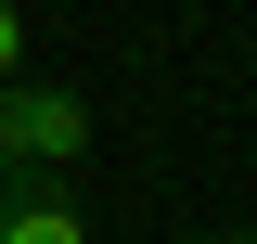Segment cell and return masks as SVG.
Wrapping results in <instances>:
<instances>
[{
	"mask_svg": "<svg viewBox=\"0 0 257 244\" xmlns=\"http://www.w3.org/2000/svg\"><path fill=\"white\" fill-rule=\"evenodd\" d=\"M193 244H257V218H231V231H193Z\"/></svg>",
	"mask_w": 257,
	"mask_h": 244,
	"instance_id": "4",
	"label": "cell"
},
{
	"mask_svg": "<svg viewBox=\"0 0 257 244\" xmlns=\"http://www.w3.org/2000/svg\"><path fill=\"white\" fill-rule=\"evenodd\" d=\"M13 77H26V13L0 0V90H13Z\"/></svg>",
	"mask_w": 257,
	"mask_h": 244,
	"instance_id": "3",
	"label": "cell"
},
{
	"mask_svg": "<svg viewBox=\"0 0 257 244\" xmlns=\"http://www.w3.org/2000/svg\"><path fill=\"white\" fill-rule=\"evenodd\" d=\"M77 154H90V103L26 64V77L0 90V193L13 180H77Z\"/></svg>",
	"mask_w": 257,
	"mask_h": 244,
	"instance_id": "1",
	"label": "cell"
},
{
	"mask_svg": "<svg viewBox=\"0 0 257 244\" xmlns=\"http://www.w3.org/2000/svg\"><path fill=\"white\" fill-rule=\"evenodd\" d=\"M0 244H90V206L64 180H13L0 193Z\"/></svg>",
	"mask_w": 257,
	"mask_h": 244,
	"instance_id": "2",
	"label": "cell"
}]
</instances>
